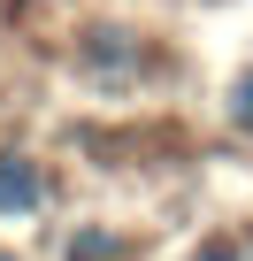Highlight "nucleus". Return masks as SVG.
Here are the masks:
<instances>
[{"label": "nucleus", "instance_id": "5", "mask_svg": "<svg viewBox=\"0 0 253 261\" xmlns=\"http://www.w3.org/2000/svg\"><path fill=\"white\" fill-rule=\"evenodd\" d=\"M0 261H16V253H0Z\"/></svg>", "mask_w": 253, "mask_h": 261}, {"label": "nucleus", "instance_id": "3", "mask_svg": "<svg viewBox=\"0 0 253 261\" xmlns=\"http://www.w3.org/2000/svg\"><path fill=\"white\" fill-rule=\"evenodd\" d=\"M230 115H238V123H245V130H253V69H245V77H238V85H230Z\"/></svg>", "mask_w": 253, "mask_h": 261}, {"label": "nucleus", "instance_id": "1", "mask_svg": "<svg viewBox=\"0 0 253 261\" xmlns=\"http://www.w3.org/2000/svg\"><path fill=\"white\" fill-rule=\"evenodd\" d=\"M39 200H46L39 162H31V154H0V215H31Z\"/></svg>", "mask_w": 253, "mask_h": 261}, {"label": "nucleus", "instance_id": "2", "mask_svg": "<svg viewBox=\"0 0 253 261\" xmlns=\"http://www.w3.org/2000/svg\"><path fill=\"white\" fill-rule=\"evenodd\" d=\"M115 253H123V246H115L107 230H85V238L69 246V261H115Z\"/></svg>", "mask_w": 253, "mask_h": 261}, {"label": "nucleus", "instance_id": "4", "mask_svg": "<svg viewBox=\"0 0 253 261\" xmlns=\"http://www.w3.org/2000/svg\"><path fill=\"white\" fill-rule=\"evenodd\" d=\"M192 261H245V246H238V238H207Z\"/></svg>", "mask_w": 253, "mask_h": 261}]
</instances>
